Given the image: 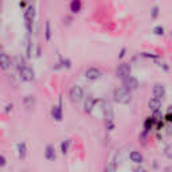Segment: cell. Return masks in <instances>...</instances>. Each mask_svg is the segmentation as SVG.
<instances>
[{"label":"cell","instance_id":"cell-19","mask_svg":"<svg viewBox=\"0 0 172 172\" xmlns=\"http://www.w3.org/2000/svg\"><path fill=\"white\" fill-rule=\"evenodd\" d=\"M69 147H70V140H65V141L61 144V152L63 153V155H65V153H67Z\"/></svg>","mask_w":172,"mask_h":172},{"label":"cell","instance_id":"cell-17","mask_svg":"<svg viewBox=\"0 0 172 172\" xmlns=\"http://www.w3.org/2000/svg\"><path fill=\"white\" fill-rule=\"evenodd\" d=\"M129 157H130V160H132L133 163H137V164L142 163V155H141L140 152L132 151V152H130V155H129Z\"/></svg>","mask_w":172,"mask_h":172},{"label":"cell","instance_id":"cell-23","mask_svg":"<svg viewBox=\"0 0 172 172\" xmlns=\"http://www.w3.org/2000/svg\"><path fill=\"white\" fill-rule=\"evenodd\" d=\"M6 163H7L6 157H4V156H0V167H4Z\"/></svg>","mask_w":172,"mask_h":172},{"label":"cell","instance_id":"cell-1","mask_svg":"<svg viewBox=\"0 0 172 172\" xmlns=\"http://www.w3.org/2000/svg\"><path fill=\"white\" fill-rule=\"evenodd\" d=\"M113 97H114V101L118 102V104H128L132 100L130 93L126 87H118V89H116Z\"/></svg>","mask_w":172,"mask_h":172},{"label":"cell","instance_id":"cell-5","mask_svg":"<svg viewBox=\"0 0 172 172\" xmlns=\"http://www.w3.org/2000/svg\"><path fill=\"white\" fill-rule=\"evenodd\" d=\"M116 75L118 77V78H126V77H129L130 75V66L128 65V63H121L117 67V70H116Z\"/></svg>","mask_w":172,"mask_h":172},{"label":"cell","instance_id":"cell-8","mask_svg":"<svg viewBox=\"0 0 172 172\" xmlns=\"http://www.w3.org/2000/svg\"><path fill=\"white\" fill-rule=\"evenodd\" d=\"M85 77H86V79H89V81H96V79H98L101 77V71L96 67H90V69L86 70Z\"/></svg>","mask_w":172,"mask_h":172},{"label":"cell","instance_id":"cell-16","mask_svg":"<svg viewBox=\"0 0 172 172\" xmlns=\"http://www.w3.org/2000/svg\"><path fill=\"white\" fill-rule=\"evenodd\" d=\"M51 116L54 117V120L61 121L62 120V109H61V106H53V109H51Z\"/></svg>","mask_w":172,"mask_h":172},{"label":"cell","instance_id":"cell-26","mask_svg":"<svg viewBox=\"0 0 172 172\" xmlns=\"http://www.w3.org/2000/svg\"><path fill=\"white\" fill-rule=\"evenodd\" d=\"M125 51H126L125 49H122L121 51H120V55H118V57H120V58H124V57H125Z\"/></svg>","mask_w":172,"mask_h":172},{"label":"cell","instance_id":"cell-4","mask_svg":"<svg viewBox=\"0 0 172 172\" xmlns=\"http://www.w3.org/2000/svg\"><path fill=\"white\" fill-rule=\"evenodd\" d=\"M83 97V90L79 85H74L70 89V98L73 102H79Z\"/></svg>","mask_w":172,"mask_h":172},{"label":"cell","instance_id":"cell-22","mask_svg":"<svg viewBox=\"0 0 172 172\" xmlns=\"http://www.w3.org/2000/svg\"><path fill=\"white\" fill-rule=\"evenodd\" d=\"M116 168H117L116 163H110V164H108V166L105 167V171H116Z\"/></svg>","mask_w":172,"mask_h":172},{"label":"cell","instance_id":"cell-13","mask_svg":"<svg viewBox=\"0 0 172 172\" xmlns=\"http://www.w3.org/2000/svg\"><path fill=\"white\" fill-rule=\"evenodd\" d=\"M23 105H24L26 109L34 108V105H35V98H34V96H26L24 100H23Z\"/></svg>","mask_w":172,"mask_h":172},{"label":"cell","instance_id":"cell-21","mask_svg":"<svg viewBox=\"0 0 172 172\" xmlns=\"http://www.w3.org/2000/svg\"><path fill=\"white\" fill-rule=\"evenodd\" d=\"M153 34L156 35H163L164 34V27L163 26H156V27H153Z\"/></svg>","mask_w":172,"mask_h":172},{"label":"cell","instance_id":"cell-28","mask_svg":"<svg viewBox=\"0 0 172 172\" xmlns=\"http://www.w3.org/2000/svg\"><path fill=\"white\" fill-rule=\"evenodd\" d=\"M171 35H172V31H171Z\"/></svg>","mask_w":172,"mask_h":172},{"label":"cell","instance_id":"cell-11","mask_svg":"<svg viewBox=\"0 0 172 172\" xmlns=\"http://www.w3.org/2000/svg\"><path fill=\"white\" fill-rule=\"evenodd\" d=\"M148 106H149V109L151 110H159L160 109V106H162V98H156V97H153V98H151L149 100V102H148Z\"/></svg>","mask_w":172,"mask_h":172},{"label":"cell","instance_id":"cell-14","mask_svg":"<svg viewBox=\"0 0 172 172\" xmlns=\"http://www.w3.org/2000/svg\"><path fill=\"white\" fill-rule=\"evenodd\" d=\"M45 156H46L47 160H54V159H55V149H54L53 145H47V147H46Z\"/></svg>","mask_w":172,"mask_h":172},{"label":"cell","instance_id":"cell-12","mask_svg":"<svg viewBox=\"0 0 172 172\" xmlns=\"http://www.w3.org/2000/svg\"><path fill=\"white\" fill-rule=\"evenodd\" d=\"M94 105H96V100H94L91 96H89L86 98V102H85V112L86 113H90L91 110H93Z\"/></svg>","mask_w":172,"mask_h":172},{"label":"cell","instance_id":"cell-7","mask_svg":"<svg viewBox=\"0 0 172 172\" xmlns=\"http://www.w3.org/2000/svg\"><path fill=\"white\" fill-rule=\"evenodd\" d=\"M124 81V87H126L128 90H136L137 87H138V81L136 78H134V77H126V78H124L122 79Z\"/></svg>","mask_w":172,"mask_h":172},{"label":"cell","instance_id":"cell-15","mask_svg":"<svg viewBox=\"0 0 172 172\" xmlns=\"http://www.w3.org/2000/svg\"><path fill=\"white\" fill-rule=\"evenodd\" d=\"M81 0H73V2L70 3V11L73 14H78L79 11H81Z\"/></svg>","mask_w":172,"mask_h":172},{"label":"cell","instance_id":"cell-3","mask_svg":"<svg viewBox=\"0 0 172 172\" xmlns=\"http://www.w3.org/2000/svg\"><path fill=\"white\" fill-rule=\"evenodd\" d=\"M102 112H104V118L106 124L113 122V118H114V112H113V108L109 102L105 101L104 105H102Z\"/></svg>","mask_w":172,"mask_h":172},{"label":"cell","instance_id":"cell-9","mask_svg":"<svg viewBox=\"0 0 172 172\" xmlns=\"http://www.w3.org/2000/svg\"><path fill=\"white\" fill-rule=\"evenodd\" d=\"M152 94H153V97H156V98H163L166 96V87L163 85H160V83H156L152 89Z\"/></svg>","mask_w":172,"mask_h":172},{"label":"cell","instance_id":"cell-20","mask_svg":"<svg viewBox=\"0 0 172 172\" xmlns=\"http://www.w3.org/2000/svg\"><path fill=\"white\" fill-rule=\"evenodd\" d=\"M45 35H46V41H50L51 39V26H50L49 20L46 22V32H45Z\"/></svg>","mask_w":172,"mask_h":172},{"label":"cell","instance_id":"cell-18","mask_svg":"<svg viewBox=\"0 0 172 172\" xmlns=\"http://www.w3.org/2000/svg\"><path fill=\"white\" fill-rule=\"evenodd\" d=\"M26 153H27V148H26V144H24V142H19V144H18V155H19L20 159H24V157H26Z\"/></svg>","mask_w":172,"mask_h":172},{"label":"cell","instance_id":"cell-24","mask_svg":"<svg viewBox=\"0 0 172 172\" xmlns=\"http://www.w3.org/2000/svg\"><path fill=\"white\" fill-rule=\"evenodd\" d=\"M166 120H167L168 122H172V112H170V113H168V114L166 116Z\"/></svg>","mask_w":172,"mask_h":172},{"label":"cell","instance_id":"cell-6","mask_svg":"<svg viewBox=\"0 0 172 172\" xmlns=\"http://www.w3.org/2000/svg\"><path fill=\"white\" fill-rule=\"evenodd\" d=\"M19 74H20V78L23 79V81L30 82V81H32V79H34V71H32L30 67H27V66H24V67L19 69Z\"/></svg>","mask_w":172,"mask_h":172},{"label":"cell","instance_id":"cell-25","mask_svg":"<svg viewBox=\"0 0 172 172\" xmlns=\"http://www.w3.org/2000/svg\"><path fill=\"white\" fill-rule=\"evenodd\" d=\"M157 11H159V8H157V7H155V8H153V12H152V16L153 18L157 16Z\"/></svg>","mask_w":172,"mask_h":172},{"label":"cell","instance_id":"cell-27","mask_svg":"<svg viewBox=\"0 0 172 172\" xmlns=\"http://www.w3.org/2000/svg\"><path fill=\"white\" fill-rule=\"evenodd\" d=\"M10 110H12V105H7V106H6V112L8 113Z\"/></svg>","mask_w":172,"mask_h":172},{"label":"cell","instance_id":"cell-2","mask_svg":"<svg viewBox=\"0 0 172 172\" xmlns=\"http://www.w3.org/2000/svg\"><path fill=\"white\" fill-rule=\"evenodd\" d=\"M35 19V8L34 7H28L24 11V20H26V27L28 32H32V23Z\"/></svg>","mask_w":172,"mask_h":172},{"label":"cell","instance_id":"cell-10","mask_svg":"<svg viewBox=\"0 0 172 172\" xmlns=\"http://www.w3.org/2000/svg\"><path fill=\"white\" fill-rule=\"evenodd\" d=\"M10 66H11L10 57L7 55L6 53H0V69H3V70H7Z\"/></svg>","mask_w":172,"mask_h":172}]
</instances>
